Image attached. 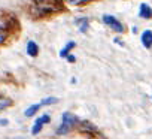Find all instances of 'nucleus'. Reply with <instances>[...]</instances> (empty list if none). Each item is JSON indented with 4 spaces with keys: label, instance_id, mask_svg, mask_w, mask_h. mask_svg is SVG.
I'll list each match as a JSON object with an SVG mask.
<instances>
[{
    "label": "nucleus",
    "instance_id": "f257e3e1",
    "mask_svg": "<svg viewBox=\"0 0 152 139\" xmlns=\"http://www.w3.org/2000/svg\"><path fill=\"white\" fill-rule=\"evenodd\" d=\"M76 121H78V120H76V117H75L73 114H70V112H64V114L61 115V124H60L57 133H58V135H64V133H67V132L75 126Z\"/></svg>",
    "mask_w": 152,
    "mask_h": 139
},
{
    "label": "nucleus",
    "instance_id": "f03ea898",
    "mask_svg": "<svg viewBox=\"0 0 152 139\" xmlns=\"http://www.w3.org/2000/svg\"><path fill=\"white\" fill-rule=\"evenodd\" d=\"M103 21H104V24L109 26L112 30H115V32H118V33H122V32H124V26H122L115 17H112V15H104V17H103Z\"/></svg>",
    "mask_w": 152,
    "mask_h": 139
},
{
    "label": "nucleus",
    "instance_id": "7ed1b4c3",
    "mask_svg": "<svg viewBox=\"0 0 152 139\" xmlns=\"http://www.w3.org/2000/svg\"><path fill=\"white\" fill-rule=\"evenodd\" d=\"M49 121H51V117H49V115H42V117H39V118L36 120L34 126H33L31 133H33V135H37V133L42 130V126L46 124V123H49Z\"/></svg>",
    "mask_w": 152,
    "mask_h": 139
},
{
    "label": "nucleus",
    "instance_id": "20e7f679",
    "mask_svg": "<svg viewBox=\"0 0 152 139\" xmlns=\"http://www.w3.org/2000/svg\"><path fill=\"white\" fill-rule=\"evenodd\" d=\"M142 42L146 48H151L152 46V32L151 30H145L143 35H142Z\"/></svg>",
    "mask_w": 152,
    "mask_h": 139
},
{
    "label": "nucleus",
    "instance_id": "39448f33",
    "mask_svg": "<svg viewBox=\"0 0 152 139\" xmlns=\"http://www.w3.org/2000/svg\"><path fill=\"white\" fill-rule=\"evenodd\" d=\"M139 15H140L142 18H151V17H152V9H151V6L146 5V3L140 5V12H139Z\"/></svg>",
    "mask_w": 152,
    "mask_h": 139
},
{
    "label": "nucleus",
    "instance_id": "423d86ee",
    "mask_svg": "<svg viewBox=\"0 0 152 139\" xmlns=\"http://www.w3.org/2000/svg\"><path fill=\"white\" fill-rule=\"evenodd\" d=\"M37 52H39V48H37L36 42L30 40V42L27 43V54H28L30 57H36V55H37Z\"/></svg>",
    "mask_w": 152,
    "mask_h": 139
},
{
    "label": "nucleus",
    "instance_id": "0eeeda50",
    "mask_svg": "<svg viewBox=\"0 0 152 139\" xmlns=\"http://www.w3.org/2000/svg\"><path fill=\"white\" fill-rule=\"evenodd\" d=\"M40 108H42V103H40V102H39V103H34V105H31L30 108H27V109L24 111V115H26V117H33Z\"/></svg>",
    "mask_w": 152,
    "mask_h": 139
},
{
    "label": "nucleus",
    "instance_id": "6e6552de",
    "mask_svg": "<svg viewBox=\"0 0 152 139\" xmlns=\"http://www.w3.org/2000/svg\"><path fill=\"white\" fill-rule=\"evenodd\" d=\"M75 45H76L75 42H69V43H67V45H66V46H64V48L60 51V57H69V51H70V49H72Z\"/></svg>",
    "mask_w": 152,
    "mask_h": 139
},
{
    "label": "nucleus",
    "instance_id": "1a4fd4ad",
    "mask_svg": "<svg viewBox=\"0 0 152 139\" xmlns=\"http://www.w3.org/2000/svg\"><path fill=\"white\" fill-rule=\"evenodd\" d=\"M76 24L79 26V29H81L82 33L87 32V29H88V20H87V18H81V20H78V21H76Z\"/></svg>",
    "mask_w": 152,
    "mask_h": 139
},
{
    "label": "nucleus",
    "instance_id": "9d476101",
    "mask_svg": "<svg viewBox=\"0 0 152 139\" xmlns=\"http://www.w3.org/2000/svg\"><path fill=\"white\" fill-rule=\"evenodd\" d=\"M11 103H12L11 99H8V97H0V111H3V109L9 108Z\"/></svg>",
    "mask_w": 152,
    "mask_h": 139
},
{
    "label": "nucleus",
    "instance_id": "9b49d317",
    "mask_svg": "<svg viewBox=\"0 0 152 139\" xmlns=\"http://www.w3.org/2000/svg\"><path fill=\"white\" fill-rule=\"evenodd\" d=\"M57 102H58L57 97H46V99H43L40 103H42V106H46V105H52V103H57Z\"/></svg>",
    "mask_w": 152,
    "mask_h": 139
},
{
    "label": "nucleus",
    "instance_id": "f8f14e48",
    "mask_svg": "<svg viewBox=\"0 0 152 139\" xmlns=\"http://www.w3.org/2000/svg\"><path fill=\"white\" fill-rule=\"evenodd\" d=\"M70 3L73 5H79V3H85V2H90V0H69Z\"/></svg>",
    "mask_w": 152,
    "mask_h": 139
},
{
    "label": "nucleus",
    "instance_id": "ddd939ff",
    "mask_svg": "<svg viewBox=\"0 0 152 139\" xmlns=\"http://www.w3.org/2000/svg\"><path fill=\"white\" fill-rule=\"evenodd\" d=\"M3 40H5V35H3L2 32H0V43H2Z\"/></svg>",
    "mask_w": 152,
    "mask_h": 139
},
{
    "label": "nucleus",
    "instance_id": "4468645a",
    "mask_svg": "<svg viewBox=\"0 0 152 139\" xmlns=\"http://www.w3.org/2000/svg\"><path fill=\"white\" fill-rule=\"evenodd\" d=\"M67 60H69V61H75V60H76V58H75V57H73V55H69V57H67Z\"/></svg>",
    "mask_w": 152,
    "mask_h": 139
}]
</instances>
